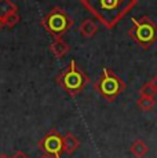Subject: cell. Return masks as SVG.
I'll use <instances>...</instances> for the list:
<instances>
[{
  "label": "cell",
  "mask_w": 157,
  "mask_h": 158,
  "mask_svg": "<svg viewBox=\"0 0 157 158\" xmlns=\"http://www.w3.org/2000/svg\"><path fill=\"white\" fill-rule=\"evenodd\" d=\"M39 158H53V157L47 156V154H43V156H41V157H39Z\"/></svg>",
  "instance_id": "obj_17"
},
{
  "label": "cell",
  "mask_w": 157,
  "mask_h": 158,
  "mask_svg": "<svg viewBox=\"0 0 157 158\" xmlns=\"http://www.w3.org/2000/svg\"><path fill=\"white\" fill-rule=\"evenodd\" d=\"M50 51L57 59H61L62 56H65L70 51V45L66 43L65 40H62L61 37H55L50 45Z\"/></svg>",
  "instance_id": "obj_7"
},
{
  "label": "cell",
  "mask_w": 157,
  "mask_h": 158,
  "mask_svg": "<svg viewBox=\"0 0 157 158\" xmlns=\"http://www.w3.org/2000/svg\"><path fill=\"white\" fill-rule=\"evenodd\" d=\"M0 158H10L7 154H0Z\"/></svg>",
  "instance_id": "obj_18"
},
{
  "label": "cell",
  "mask_w": 157,
  "mask_h": 158,
  "mask_svg": "<svg viewBox=\"0 0 157 158\" xmlns=\"http://www.w3.org/2000/svg\"><path fill=\"white\" fill-rule=\"evenodd\" d=\"M55 81L68 95L76 96L90 84V77L78 68L76 60L72 59L68 68H65L55 77Z\"/></svg>",
  "instance_id": "obj_2"
},
{
  "label": "cell",
  "mask_w": 157,
  "mask_h": 158,
  "mask_svg": "<svg viewBox=\"0 0 157 158\" xmlns=\"http://www.w3.org/2000/svg\"><path fill=\"white\" fill-rule=\"evenodd\" d=\"M128 36L141 48L147 50L157 41V25L147 15L132 18V25L128 29Z\"/></svg>",
  "instance_id": "obj_3"
},
{
  "label": "cell",
  "mask_w": 157,
  "mask_h": 158,
  "mask_svg": "<svg viewBox=\"0 0 157 158\" xmlns=\"http://www.w3.org/2000/svg\"><path fill=\"white\" fill-rule=\"evenodd\" d=\"M11 158H29L28 156H26V154L25 153H23V151H17V153L15 154H14V156L13 157H11Z\"/></svg>",
  "instance_id": "obj_15"
},
{
  "label": "cell",
  "mask_w": 157,
  "mask_h": 158,
  "mask_svg": "<svg viewBox=\"0 0 157 158\" xmlns=\"http://www.w3.org/2000/svg\"><path fill=\"white\" fill-rule=\"evenodd\" d=\"M157 95L155 87L152 85V83L150 81H147V83H145L143 85L139 88V96H147V98H155Z\"/></svg>",
  "instance_id": "obj_14"
},
{
  "label": "cell",
  "mask_w": 157,
  "mask_h": 158,
  "mask_svg": "<svg viewBox=\"0 0 157 158\" xmlns=\"http://www.w3.org/2000/svg\"><path fill=\"white\" fill-rule=\"evenodd\" d=\"M37 147L43 154L53 158H61V154L63 153V136L53 128L37 142Z\"/></svg>",
  "instance_id": "obj_6"
},
{
  "label": "cell",
  "mask_w": 157,
  "mask_h": 158,
  "mask_svg": "<svg viewBox=\"0 0 157 158\" xmlns=\"http://www.w3.org/2000/svg\"><path fill=\"white\" fill-rule=\"evenodd\" d=\"M78 32H80V35L83 36V37L91 39V37H94L95 33L98 32V25L95 23L94 19L87 18V19H84L83 22L80 23V26H78Z\"/></svg>",
  "instance_id": "obj_9"
},
{
  "label": "cell",
  "mask_w": 157,
  "mask_h": 158,
  "mask_svg": "<svg viewBox=\"0 0 157 158\" xmlns=\"http://www.w3.org/2000/svg\"><path fill=\"white\" fill-rule=\"evenodd\" d=\"M40 23L46 32L53 35L54 37H61L73 26V19L66 11L57 6L41 18Z\"/></svg>",
  "instance_id": "obj_5"
},
{
  "label": "cell",
  "mask_w": 157,
  "mask_h": 158,
  "mask_svg": "<svg viewBox=\"0 0 157 158\" xmlns=\"http://www.w3.org/2000/svg\"><path fill=\"white\" fill-rule=\"evenodd\" d=\"M2 26H3V22H2V18H0V29H2Z\"/></svg>",
  "instance_id": "obj_19"
},
{
  "label": "cell",
  "mask_w": 157,
  "mask_h": 158,
  "mask_svg": "<svg viewBox=\"0 0 157 158\" xmlns=\"http://www.w3.org/2000/svg\"><path fill=\"white\" fill-rule=\"evenodd\" d=\"M129 151L135 158H143L149 151V147L145 143L142 139H137V140L132 142L131 147H129Z\"/></svg>",
  "instance_id": "obj_10"
},
{
  "label": "cell",
  "mask_w": 157,
  "mask_h": 158,
  "mask_svg": "<svg viewBox=\"0 0 157 158\" xmlns=\"http://www.w3.org/2000/svg\"><path fill=\"white\" fill-rule=\"evenodd\" d=\"M92 87L102 99H105L106 102H114L117 96L125 91L127 84L112 69L105 68L99 78L92 84Z\"/></svg>",
  "instance_id": "obj_4"
},
{
  "label": "cell",
  "mask_w": 157,
  "mask_h": 158,
  "mask_svg": "<svg viewBox=\"0 0 157 158\" xmlns=\"http://www.w3.org/2000/svg\"><path fill=\"white\" fill-rule=\"evenodd\" d=\"M150 83H152V85L155 87V89H156V92H157V74L152 78V80H150Z\"/></svg>",
  "instance_id": "obj_16"
},
{
  "label": "cell",
  "mask_w": 157,
  "mask_h": 158,
  "mask_svg": "<svg viewBox=\"0 0 157 158\" xmlns=\"http://www.w3.org/2000/svg\"><path fill=\"white\" fill-rule=\"evenodd\" d=\"M19 19H21V17H19V14H18V11H14V13H10L8 15H6V17L2 19V22L4 26L14 28V26L19 22Z\"/></svg>",
  "instance_id": "obj_13"
},
{
  "label": "cell",
  "mask_w": 157,
  "mask_h": 158,
  "mask_svg": "<svg viewBox=\"0 0 157 158\" xmlns=\"http://www.w3.org/2000/svg\"><path fill=\"white\" fill-rule=\"evenodd\" d=\"M80 140L77 136H74L72 132H66L63 136V153L66 156H72L74 151L80 147Z\"/></svg>",
  "instance_id": "obj_8"
},
{
  "label": "cell",
  "mask_w": 157,
  "mask_h": 158,
  "mask_svg": "<svg viewBox=\"0 0 157 158\" xmlns=\"http://www.w3.org/2000/svg\"><path fill=\"white\" fill-rule=\"evenodd\" d=\"M80 3L106 29H113L137 7L138 0H80Z\"/></svg>",
  "instance_id": "obj_1"
},
{
  "label": "cell",
  "mask_w": 157,
  "mask_h": 158,
  "mask_svg": "<svg viewBox=\"0 0 157 158\" xmlns=\"http://www.w3.org/2000/svg\"><path fill=\"white\" fill-rule=\"evenodd\" d=\"M137 106L141 109L142 111H145V113H149V111H152L153 109H155L156 101H155V98L139 96V98H138V101H137Z\"/></svg>",
  "instance_id": "obj_11"
},
{
  "label": "cell",
  "mask_w": 157,
  "mask_h": 158,
  "mask_svg": "<svg viewBox=\"0 0 157 158\" xmlns=\"http://www.w3.org/2000/svg\"><path fill=\"white\" fill-rule=\"evenodd\" d=\"M18 11V7L15 3H13L11 0H0V18H4L6 15H8L10 13Z\"/></svg>",
  "instance_id": "obj_12"
}]
</instances>
